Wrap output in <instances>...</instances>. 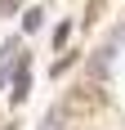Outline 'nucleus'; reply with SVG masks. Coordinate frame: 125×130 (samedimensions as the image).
<instances>
[{
  "mask_svg": "<svg viewBox=\"0 0 125 130\" xmlns=\"http://www.w3.org/2000/svg\"><path fill=\"white\" fill-rule=\"evenodd\" d=\"M13 63H18V40H9V45L0 50V90L9 85V72H13Z\"/></svg>",
  "mask_w": 125,
  "mask_h": 130,
  "instance_id": "obj_4",
  "label": "nucleus"
},
{
  "mask_svg": "<svg viewBox=\"0 0 125 130\" xmlns=\"http://www.w3.org/2000/svg\"><path fill=\"white\" fill-rule=\"evenodd\" d=\"M40 23H45V13H40V5H36V9H27V13H23V27H27V31H36Z\"/></svg>",
  "mask_w": 125,
  "mask_h": 130,
  "instance_id": "obj_5",
  "label": "nucleus"
},
{
  "mask_svg": "<svg viewBox=\"0 0 125 130\" xmlns=\"http://www.w3.org/2000/svg\"><path fill=\"white\" fill-rule=\"evenodd\" d=\"M18 5H23V0H0V13H13Z\"/></svg>",
  "mask_w": 125,
  "mask_h": 130,
  "instance_id": "obj_7",
  "label": "nucleus"
},
{
  "mask_svg": "<svg viewBox=\"0 0 125 130\" xmlns=\"http://www.w3.org/2000/svg\"><path fill=\"white\" fill-rule=\"evenodd\" d=\"M112 45H103V50H94V54H89V63H85V72H89V81H103V76H107V72H112Z\"/></svg>",
  "mask_w": 125,
  "mask_h": 130,
  "instance_id": "obj_2",
  "label": "nucleus"
},
{
  "mask_svg": "<svg viewBox=\"0 0 125 130\" xmlns=\"http://www.w3.org/2000/svg\"><path fill=\"white\" fill-rule=\"evenodd\" d=\"M103 103H107V94L98 90V81H89V85H80V90H72L67 94V99H62V112H67V117H89V112H103Z\"/></svg>",
  "mask_w": 125,
  "mask_h": 130,
  "instance_id": "obj_1",
  "label": "nucleus"
},
{
  "mask_svg": "<svg viewBox=\"0 0 125 130\" xmlns=\"http://www.w3.org/2000/svg\"><path fill=\"white\" fill-rule=\"evenodd\" d=\"M27 90H31V76H27V54H18V63H13V103H23Z\"/></svg>",
  "mask_w": 125,
  "mask_h": 130,
  "instance_id": "obj_3",
  "label": "nucleus"
},
{
  "mask_svg": "<svg viewBox=\"0 0 125 130\" xmlns=\"http://www.w3.org/2000/svg\"><path fill=\"white\" fill-rule=\"evenodd\" d=\"M98 13H103V0H89V9H85V27L98 23Z\"/></svg>",
  "mask_w": 125,
  "mask_h": 130,
  "instance_id": "obj_6",
  "label": "nucleus"
}]
</instances>
